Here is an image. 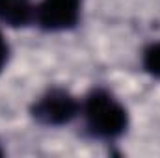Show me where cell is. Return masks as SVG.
I'll list each match as a JSON object with an SVG mask.
<instances>
[{
  "instance_id": "6da1fadb",
  "label": "cell",
  "mask_w": 160,
  "mask_h": 158,
  "mask_svg": "<svg viewBox=\"0 0 160 158\" xmlns=\"http://www.w3.org/2000/svg\"><path fill=\"white\" fill-rule=\"evenodd\" d=\"M88 132L97 140H116L127 130L128 114L119 101L102 87L89 91L82 104Z\"/></svg>"
},
{
  "instance_id": "7a4b0ae2",
  "label": "cell",
  "mask_w": 160,
  "mask_h": 158,
  "mask_svg": "<svg viewBox=\"0 0 160 158\" xmlns=\"http://www.w3.org/2000/svg\"><path fill=\"white\" fill-rule=\"evenodd\" d=\"M82 110V104L63 87H50L32 104L30 114L43 126H63Z\"/></svg>"
},
{
  "instance_id": "3957f363",
  "label": "cell",
  "mask_w": 160,
  "mask_h": 158,
  "mask_svg": "<svg viewBox=\"0 0 160 158\" xmlns=\"http://www.w3.org/2000/svg\"><path fill=\"white\" fill-rule=\"evenodd\" d=\"M80 6L82 0H43L36 6V22L48 32L75 28L80 21Z\"/></svg>"
},
{
  "instance_id": "277c9868",
  "label": "cell",
  "mask_w": 160,
  "mask_h": 158,
  "mask_svg": "<svg viewBox=\"0 0 160 158\" xmlns=\"http://www.w3.org/2000/svg\"><path fill=\"white\" fill-rule=\"evenodd\" d=\"M0 21L13 28L28 26L36 21V6L32 0H0Z\"/></svg>"
},
{
  "instance_id": "5b68a950",
  "label": "cell",
  "mask_w": 160,
  "mask_h": 158,
  "mask_svg": "<svg viewBox=\"0 0 160 158\" xmlns=\"http://www.w3.org/2000/svg\"><path fill=\"white\" fill-rule=\"evenodd\" d=\"M142 63H143V69H145L151 77L160 78V41L149 45V47L143 50Z\"/></svg>"
},
{
  "instance_id": "8992f818",
  "label": "cell",
  "mask_w": 160,
  "mask_h": 158,
  "mask_svg": "<svg viewBox=\"0 0 160 158\" xmlns=\"http://www.w3.org/2000/svg\"><path fill=\"white\" fill-rule=\"evenodd\" d=\"M8 56H9V47H8V43H6L2 32H0V73L8 63Z\"/></svg>"
},
{
  "instance_id": "52a82bcc",
  "label": "cell",
  "mask_w": 160,
  "mask_h": 158,
  "mask_svg": "<svg viewBox=\"0 0 160 158\" xmlns=\"http://www.w3.org/2000/svg\"><path fill=\"white\" fill-rule=\"evenodd\" d=\"M0 156H4V151H2V149H0Z\"/></svg>"
}]
</instances>
